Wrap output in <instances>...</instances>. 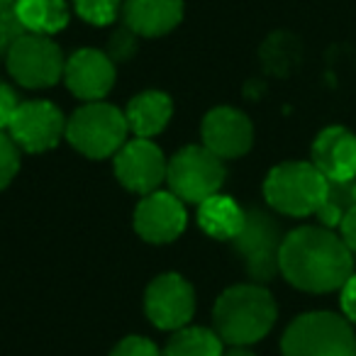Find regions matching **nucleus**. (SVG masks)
<instances>
[{
	"label": "nucleus",
	"instance_id": "obj_1",
	"mask_svg": "<svg viewBox=\"0 0 356 356\" xmlns=\"http://www.w3.org/2000/svg\"><path fill=\"white\" fill-rule=\"evenodd\" d=\"M339 234L327 227H298L286 234L278 271L291 286L307 293L339 291L354 273V257Z\"/></svg>",
	"mask_w": 356,
	"mask_h": 356
},
{
	"label": "nucleus",
	"instance_id": "obj_2",
	"mask_svg": "<svg viewBox=\"0 0 356 356\" xmlns=\"http://www.w3.org/2000/svg\"><path fill=\"white\" fill-rule=\"evenodd\" d=\"M276 300L259 283L227 288L215 302V332L232 346H249L264 339L276 325Z\"/></svg>",
	"mask_w": 356,
	"mask_h": 356
},
{
	"label": "nucleus",
	"instance_id": "obj_3",
	"mask_svg": "<svg viewBox=\"0 0 356 356\" xmlns=\"http://www.w3.org/2000/svg\"><path fill=\"white\" fill-rule=\"evenodd\" d=\"M330 193V181L312 161H283L264 181L266 203L288 218L317 215Z\"/></svg>",
	"mask_w": 356,
	"mask_h": 356
},
{
	"label": "nucleus",
	"instance_id": "obj_4",
	"mask_svg": "<svg viewBox=\"0 0 356 356\" xmlns=\"http://www.w3.org/2000/svg\"><path fill=\"white\" fill-rule=\"evenodd\" d=\"M281 351L283 356H356V334L344 315L305 312L288 325Z\"/></svg>",
	"mask_w": 356,
	"mask_h": 356
},
{
	"label": "nucleus",
	"instance_id": "obj_5",
	"mask_svg": "<svg viewBox=\"0 0 356 356\" xmlns=\"http://www.w3.org/2000/svg\"><path fill=\"white\" fill-rule=\"evenodd\" d=\"M127 118L115 105L93 100L86 103L66 120L69 144L88 159H108L127 142Z\"/></svg>",
	"mask_w": 356,
	"mask_h": 356
},
{
	"label": "nucleus",
	"instance_id": "obj_6",
	"mask_svg": "<svg viewBox=\"0 0 356 356\" xmlns=\"http://www.w3.org/2000/svg\"><path fill=\"white\" fill-rule=\"evenodd\" d=\"M166 184L184 203H203L222 188L225 163L203 144L184 147L168 161Z\"/></svg>",
	"mask_w": 356,
	"mask_h": 356
},
{
	"label": "nucleus",
	"instance_id": "obj_7",
	"mask_svg": "<svg viewBox=\"0 0 356 356\" xmlns=\"http://www.w3.org/2000/svg\"><path fill=\"white\" fill-rule=\"evenodd\" d=\"M10 76L25 88H49L64 76L66 59L44 35H22L6 56Z\"/></svg>",
	"mask_w": 356,
	"mask_h": 356
},
{
	"label": "nucleus",
	"instance_id": "obj_8",
	"mask_svg": "<svg viewBox=\"0 0 356 356\" xmlns=\"http://www.w3.org/2000/svg\"><path fill=\"white\" fill-rule=\"evenodd\" d=\"M144 312L159 330H181L188 325L195 312L193 286L178 273H161L147 286Z\"/></svg>",
	"mask_w": 356,
	"mask_h": 356
},
{
	"label": "nucleus",
	"instance_id": "obj_9",
	"mask_svg": "<svg viewBox=\"0 0 356 356\" xmlns=\"http://www.w3.org/2000/svg\"><path fill=\"white\" fill-rule=\"evenodd\" d=\"M281 229L261 210H249L242 232L234 237V249L247 264V271L257 281H268L278 271V252H281Z\"/></svg>",
	"mask_w": 356,
	"mask_h": 356
},
{
	"label": "nucleus",
	"instance_id": "obj_10",
	"mask_svg": "<svg viewBox=\"0 0 356 356\" xmlns=\"http://www.w3.org/2000/svg\"><path fill=\"white\" fill-rule=\"evenodd\" d=\"M8 134L30 154L49 152L66 137V118L49 100H25L17 108Z\"/></svg>",
	"mask_w": 356,
	"mask_h": 356
},
{
	"label": "nucleus",
	"instance_id": "obj_11",
	"mask_svg": "<svg viewBox=\"0 0 356 356\" xmlns=\"http://www.w3.org/2000/svg\"><path fill=\"white\" fill-rule=\"evenodd\" d=\"M168 161L152 139H129L115 154V176L127 191L139 195L154 193L166 181Z\"/></svg>",
	"mask_w": 356,
	"mask_h": 356
},
{
	"label": "nucleus",
	"instance_id": "obj_12",
	"mask_svg": "<svg viewBox=\"0 0 356 356\" xmlns=\"http://www.w3.org/2000/svg\"><path fill=\"white\" fill-rule=\"evenodd\" d=\"M186 225H188L186 203L171 191L147 193L134 210V229L144 242L168 244L184 234Z\"/></svg>",
	"mask_w": 356,
	"mask_h": 356
},
{
	"label": "nucleus",
	"instance_id": "obj_13",
	"mask_svg": "<svg viewBox=\"0 0 356 356\" xmlns=\"http://www.w3.org/2000/svg\"><path fill=\"white\" fill-rule=\"evenodd\" d=\"M203 147H208L220 159H237L252 149L254 127L252 120L237 108L220 105L213 108L203 120Z\"/></svg>",
	"mask_w": 356,
	"mask_h": 356
},
{
	"label": "nucleus",
	"instance_id": "obj_14",
	"mask_svg": "<svg viewBox=\"0 0 356 356\" xmlns=\"http://www.w3.org/2000/svg\"><path fill=\"white\" fill-rule=\"evenodd\" d=\"M64 81L76 98L86 103L103 100L115 86L113 56L98 49H79L66 59Z\"/></svg>",
	"mask_w": 356,
	"mask_h": 356
},
{
	"label": "nucleus",
	"instance_id": "obj_15",
	"mask_svg": "<svg viewBox=\"0 0 356 356\" xmlns=\"http://www.w3.org/2000/svg\"><path fill=\"white\" fill-rule=\"evenodd\" d=\"M312 163L330 184L356 178V134L339 124L325 127L312 142Z\"/></svg>",
	"mask_w": 356,
	"mask_h": 356
},
{
	"label": "nucleus",
	"instance_id": "obj_16",
	"mask_svg": "<svg viewBox=\"0 0 356 356\" xmlns=\"http://www.w3.org/2000/svg\"><path fill=\"white\" fill-rule=\"evenodd\" d=\"M122 15L134 35L161 37L184 20V0H122Z\"/></svg>",
	"mask_w": 356,
	"mask_h": 356
},
{
	"label": "nucleus",
	"instance_id": "obj_17",
	"mask_svg": "<svg viewBox=\"0 0 356 356\" xmlns=\"http://www.w3.org/2000/svg\"><path fill=\"white\" fill-rule=\"evenodd\" d=\"M244 222H247V210L229 195L215 193L213 198L198 203V225L213 239L234 242Z\"/></svg>",
	"mask_w": 356,
	"mask_h": 356
},
{
	"label": "nucleus",
	"instance_id": "obj_18",
	"mask_svg": "<svg viewBox=\"0 0 356 356\" xmlns=\"http://www.w3.org/2000/svg\"><path fill=\"white\" fill-rule=\"evenodd\" d=\"M171 113L173 103L166 93H161V90H144V93L134 95L129 100L124 118H127V127L134 137L152 139L168 124Z\"/></svg>",
	"mask_w": 356,
	"mask_h": 356
},
{
	"label": "nucleus",
	"instance_id": "obj_19",
	"mask_svg": "<svg viewBox=\"0 0 356 356\" xmlns=\"http://www.w3.org/2000/svg\"><path fill=\"white\" fill-rule=\"evenodd\" d=\"M17 20L30 35H54L69 25V6L64 0H15Z\"/></svg>",
	"mask_w": 356,
	"mask_h": 356
},
{
	"label": "nucleus",
	"instance_id": "obj_20",
	"mask_svg": "<svg viewBox=\"0 0 356 356\" xmlns=\"http://www.w3.org/2000/svg\"><path fill=\"white\" fill-rule=\"evenodd\" d=\"M163 356H222L225 341L215 330L208 327H181L168 339Z\"/></svg>",
	"mask_w": 356,
	"mask_h": 356
},
{
	"label": "nucleus",
	"instance_id": "obj_21",
	"mask_svg": "<svg viewBox=\"0 0 356 356\" xmlns=\"http://www.w3.org/2000/svg\"><path fill=\"white\" fill-rule=\"evenodd\" d=\"M356 205V178L349 184H330V193H327L325 205L320 208V222L322 227L332 229L339 227L344 215Z\"/></svg>",
	"mask_w": 356,
	"mask_h": 356
},
{
	"label": "nucleus",
	"instance_id": "obj_22",
	"mask_svg": "<svg viewBox=\"0 0 356 356\" xmlns=\"http://www.w3.org/2000/svg\"><path fill=\"white\" fill-rule=\"evenodd\" d=\"M74 6L81 20L95 27H105L120 15L122 0H74Z\"/></svg>",
	"mask_w": 356,
	"mask_h": 356
},
{
	"label": "nucleus",
	"instance_id": "obj_23",
	"mask_svg": "<svg viewBox=\"0 0 356 356\" xmlns=\"http://www.w3.org/2000/svg\"><path fill=\"white\" fill-rule=\"evenodd\" d=\"M17 168H20L17 144L13 142L10 134L0 129V191H6L13 184V178L17 176Z\"/></svg>",
	"mask_w": 356,
	"mask_h": 356
},
{
	"label": "nucleus",
	"instance_id": "obj_24",
	"mask_svg": "<svg viewBox=\"0 0 356 356\" xmlns=\"http://www.w3.org/2000/svg\"><path fill=\"white\" fill-rule=\"evenodd\" d=\"M27 35L22 22L17 20V13L13 6H0V59L10 54L15 42Z\"/></svg>",
	"mask_w": 356,
	"mask_h": 356
},
{
	"label": "nucleus",
	"instance_id": "obj_25",
	"mask_svg": "<svg viewBox=\"0 0 356 356\" xmlns=\"http://www.w3.org/2000/svg\"><path fill=\"white\" fill-rule=\"evenodd\" d=\"M110 356H163L161 351L156 349L154 341H149L147 337H124L118 346L113 349Z\"/></svg>",
	"mask_w": 356,
	"mask_h": 356
},
{
	"label": "nucleus",
	"instance_id": "obj_26",
	"mask_svg": "<svg viewBox=\"0 0 356 356\" xmlns=\"http://www.w3.org/2000/svg\"><path fill=\"white\" fill-rule=\"evenodd\" d=\"M17 108H20V100H17L15 90H13L8 83L0 81V129H3V132L10 127Z\"/></svg>",
	"mask_w": 356,
	"mask_h": 356
},
{
	"label": "nucleus",
	"instance_id": "obj_27",
	"mask_svg": "<svg viewBox=\"0 0 356 356\" xmlns=\"http://www.w3.org/2000/svg\"><path fill=\"white\" fill-rule=\"evenodd\" d=\"M339 305H341V315L356 325V273H351L349 281L339 288Z\"/></svg>",
	"mask_w": 356,
	"mask_h": 356
},
{
	"label": "nucleus",
	"instance_id": "obj_28",
	"mask_svg": "<svg viewBox=\"0 0 356 356\" xmlns=\"http://www.w3.org/2000/svg\"><path fill=\"white\" fill-rule=\"evenodd\" d=\"M339 232L346 247L356 254V205L344 215V220H341V225H339Z\"/></svg>",
	"mask_w": 356,
	"mask_h": 356
},
{
	"label": "nucleus",
	"instance_id": "obj_29",
	"mask_svg": "<svg viewBox=\"0 0 356 356\" xmlns=\"http://www.w3.org/2000/svg\"><path fill=\"white\" fill-rule=\"evenodd\" d=\"M222 356H257V354H252L249 349H244V346H232L229 351H225Z\"/></svg>",
	"mask_w": 356,
	"mask_h": 356
},
{
	"label": "nucleus",
	"instance_id": "obj_30",
	"mask_svg": "<svg viewBox=\"0 0 356 356\" xmlns=\"http://www.w3.org/2000/svg\"><path fill=\"white\" fill-rule=\"evenodd\" d=\"M15 0H0V6H13Z\"/></svg>",
	"mask_w": 356,
	"mask_h": 356
}]
</instances>
